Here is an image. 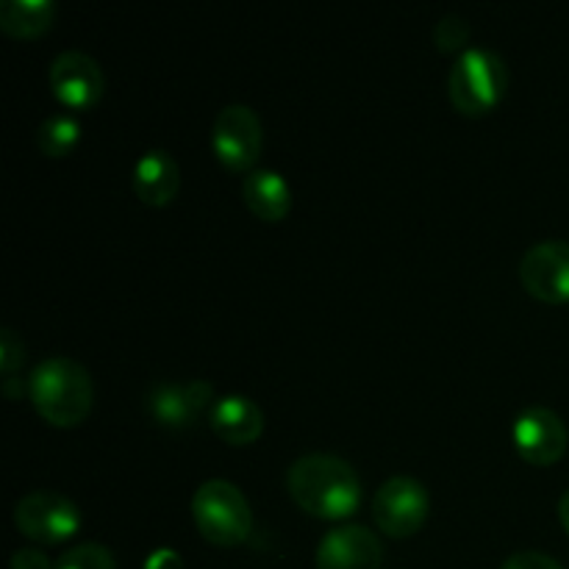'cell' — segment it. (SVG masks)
Segmentation results:
<instances>
[{
  "instance_id": "ffe728a7",
  "label": "cell",
  "mask_w": 569,
  "mask_h": 569,
  "mask_svg": "<svg viewBox=\"0 0 569 569\" xmlns=\"http://www.w3.org/2000/svg\"><path fill=\"white\" fill-rule=\"evenodd\" d=\"M22 361H26V345L11 328H3L0 331V370H3V376L9 378L17 367H22Z\"/></svg>"
},
{
  "instance_id": "8fae6325",
  "label": "cell",
  "mask_w": 569,
  "mask_h": 569,
  "mask_svg": "<svg viewBox=\"0 0 569 569\" xmlns=\"http://www.w3.org/2000/svg\"><path fill=\"white\" fill-rule=\"evenodd\" d=\"M50 89L64 109L87 111L103 98L106 76L98 61L81 50L59 53L50 64Z\"/></svg>"
},
{
  "instance_id": "603a6c76",
  "label": "cell",
  "mask_w": 569,
  "mask_h": 569,
  "mask_svg": "<svg viewBox=\"0 0 569 569\" xmlns=\"http://www.w3.org/2000/svg\"><path fill=\"white\" fill-rule=\"evenodd\" d=\"M144 569H183V559L170 548L153 550L144 561Z\"/></svg>"
},
{
  "instance_id": "7c38bea8",
  "label": "cell",
  "mask_w": 569,
  "mask_h": 569,
  "mask_svg": "<svg viewBox=\"0 0 569 569\" xmlns=\"http://www.w3.org/2000/svg\"><path fill=\"white\" fill-rule=\"evenodd\" d=\"M315 565L317 569H381L383 545L365 526L333 528L317 545Z\"/></svg>"
},
{
  "instance_id": "e0dca14e",
  "label": "cell",
  "mask_w": 569,
  "mask_h": 569,
  "mask_svg": "<svg viewBox=\"0 0 569 569\" xmlns=\"http://www.w3.org/2000/svg\"><path fill=\"white\" fill-rule=\"evenodd\" d=\"M81 126L70 114H53L37 128V148L44 159H67L78 148Z\"/></svg>"
},
{
  "instance_id": "5b68a950",
  "label": "cell",
  "mask_w": 569,
  "mask_h": 569,
  "mask_svg": "<svg viewBox=\"0 0 569 569\" xmlns=\"http://www.w3.org/2000/svg\"><path fill=\"white\" fill-rule=\"evenodd\" d=\"M211 148L226 170L242 172V176L253 172L264 150V128H261L259 114L244 103L220 109L211 126Z\"/></svg>"
},
{
  "instance_id": "6da1fadb",
  "label": "cell",
  "mask_w": 569,
  "mask_h": 569,
  "mask_svg": "<svg viewBox=\"0 0 569 569\" xmlns=\"http://www.w3.org/2000/svg\"><path fill=\"white\" fill-rule=\"evenodd\" d=\"M289 498L311 517L348 520L361 503V481L353 467L331 453L300 456L287 472Z\"/></svg>"
},
{
  "instance_id": "9c48e42d",
  "label": "cell",
  "mask_w": 569,
  "mask_h": 569,
  "mask_svg": "<svg viewBox=\"0 0 569 569\" xmlns=\"http://www.w3.org/2000/svg\"><path fill=\"white\" fill-rule=\"evenodd\" d=\"M511 442L522 461L533 467H550L567 453L569 431L553 409L531 406L517 415L515 426H511Z\"/></svg>"
},
{
  "instance_id": "44dd1931",
  "label": "cell",
  "mask_w": 569,
  "mask_h": 569,
  "mask_svg": "<svg viewBox=\"0 0 569 569\" xmlns=\"http://www.w3.org/2000/svg\"><path fill=\"white\" fill-rule=\"evenodd\" d=\"M500 569H565L548 553H537V550H526V553H515L503 561Z\"/></svg>"
},
{
  "instance_id": "30bf717a",
  "label": "cell",
  "mask_w": 569,
  "mask_h": 569,
  "mask_svg": "<svg viewBox=\"0 0 569 569\" xmlns=\"http://www.w3.org/2000/svg\"><path fill=\"white\" fill-rule=\"evenodd\" d=\"M520 281L542 303H569V242L548 239L528 248L520 261Z\"/></svg>"
},
{
  "instance_id": "9a60e30c",
  "label": "cell",
  "mask_w": 569,
  "mask_h": 569,
  "mask_svg": "<svg viewBox=\"0 0 569 569\" xmlns=\"http://www.w3.org/2000/svg\"><path fill=\"white\" fill-rule=\"evenodd\" d=\"M242 200L261 222H281L292 211V189L276 170H253L242 178Z\"/></svg>"
},
{
  "instance_id": "2e32d148",
  "label": "cell",
  "mask_w": 569,
  "mask_h": 569,
  "mask_svg": "<svg viewBox=\"0 0 569 569\" xmlns=\"http://www.w3.org/2000/svg\"><path fill=\"white\" fill-rule=\"evenodd\" d=\"M56 22V6L50 0H3L0 28L14 39H37Z\"/></svg>"
},
{
  "instance_id": "cb8c5ba5",
  "label": "cell",
  "mask_w": 569,
  "mask_h": 569,
  "mask_svg": "<svg viewBox=\"0 0 569 569\" xmlns=\"http://www.w3.org/2000/svg\"><path fill=\"white\" fill-rule=\"evenodd\" d=\"M559 520L565 526V531L569 533V489L559 498Z\"/></svg>"
},
{
  "instance_id": "7a4b0ae2",
  "label": "cell",
  "mask_w": 569,
  "mask_h": 569,
  "mask_svg": "<svg viewBox=\"0 0 569 569\" xmlns=\"http://www.w3.org/2000/svg\"><path fill=\"white\" fill-rule=\"evenodd\" d=\"M28 395L48 426L78 428L94 403V383L87 367L67 356H50L28 378Z\"/></svg>"
},
{
  "instance_id": "d6986e66",
  "label": "cell",
  "mask_w": 569,
  "mask_h": 569,
  "mask_svg": "<svg viewBox=\"0 0 569 569\" xmlns=\"http://www.w3.org/2000/svg\"><path fill=\"white\" fill-rule=\"evenodd\" d=\"M467 42H470V26H467L461 17L456 14H448L439 20L437 26V48L442 50V53H456V50H461V53H467Z\"/></svg>"
},
{
  "instance_id": "4fadbf2b",
  "label": "cell",
  "mask_w": 569,
  "mask_h": 569,
  "mask_svg": "<svg viewBox=\"0 0 569 569\" xmlns=\"http://www.w3.org/2000/svg\"><path fill=\"white\" fill-rule=\"evenodd\" d=\"M133 194L150 209H164L181 192V167L164 148L144 150L131 172Z\"/></svg>"
},
{
  "instance_id": "8992f818",
  "label": "cell",
  "mask_w": 569,
  "mask_h": 569,
  "mask_svg": "<svg viewBox=\"0 0 569 569\" xmlns=\"http://www.w3.org/2000/svg\"><path fill=\"white\" fill-rule=\"evenodd\" d=\"M81 509L67 495L39 489L14 506V526L37 545H61L81 531Z\"/></svg>"
},
{
  "instance_id": "3957f363",
  "label": "cell",
  "mask_w": 569,
  "mask_h": 569,
  "mask_svg": "<svg viewBox=\"0 0 569 569\" xmlns=\"http://www.w3.org/2000/svg\"><path fill=\"white\" fill-rule=\"evenodd\" d=\"M192 520L200 537L217 548H237L253 531V511L242 489L222 478L203 481L192 495Z\"/></svg>"
},
{
  "instance_id": "5bb4252c",
  "label": "cell",
  "mask_w": 569,
  "mask_h": 569,
  "mask_svg": "<svg viewBox=\"0 0 569 569\" xmlns=\"http://www.w3.org/2000/svg\"><path fill=\"white\" fill-rule=\"evenodd\" d=\"M209 426L231 448H248L264 433V411L244 395H226L217 398Z\"/></svg>"
},
{
  "instance_id": "ba28073f",
  "label": "cell",
  "mask_w": 569,
  "mask_h": 569,
  "mask_svg": "<svg viewBox=\"0 0 569 569\" xmlns=\"http://www.w3.org/2000/svg\"><path fill=\"white\" fill-rule=\"evenodd\" d=\"M214 387L209 381L156 383L148 395V415L167 431H187L214 409Z\"/></svg>"
},
{
  "instance_id": "ac0fdd59",
  "label": "cell",
  "mask_w": 569,
  "mask_h": 569,
  "mask_svg": "<svg viewBox=\"0 0 569 569\" xmlns=\"http://www.w3.org/2000/svg\"><path fill=\"white\" fill-rule=\"evenodd\" d=\"M56 569H117V565L109 548H103V545L98 542H83L67 550V553L56 561Z\"/></svg>"
},
{
  "instance_id": "277c9868",
  "label": "cell",
  "mask_w": 569,
  "mask_h": 569,
  "mask_svg": "<svg viewBox=\"0 0 569 569\" xmlns=\"http://www.w3.org/2000/svg\"><path fill=\"white\" fill-rule=\"evenodd\" d=\"M509 67L495 50L470 48L459 53L448 76V98L465 117H483L506 98Z\"/></svg>"
},
{
  "instance_id": "7402d4cb",
  "label": "cell",
  "mask_w": 569,
  "mask_h": 569,
  "mask_svg": "<svg viewBox=\"0 0 569 569\" xmlns=\"http://www.w3.org/2000/svg\"><path fill=\"white\" fill-rule=\"evenodd\" d=\"M11 569H56L48 556L37 548H20L11 556Z\"/></svg>"
},
{
  "instance_id": "52a82bcc",
  "label": "cell",
  "mask_w": 569,
  "mask_h": 569,
  "mask_svg": "<svg viewBox=\"0 0 569 569\" xmlns=\"http://www.w3.org/2000/svg\"><path fill=\"white\" fill-rule=\"evenodd\" d=\"M431 498L417 478L395 476L381 483L372 500V520L387 537L409 539L426 526Z\"/></svg>"
}]
</instances>
